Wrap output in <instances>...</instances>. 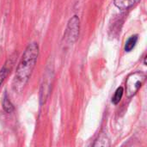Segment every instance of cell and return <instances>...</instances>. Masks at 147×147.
<instances>
[{
    "instance_id": "cell-1",
    "label": "cell",
    "mask_w": 147,
    "mask_h": 147,
    "mask_svg": "<svg viewBox=\"0 0 147 147\" xmlns=\"http://www.w3.org/2000/svg\"><path fill=\"white\" fill-rule=\"evenodd\" d=\"M39 55V46L33 42L28 46L17 66L13 81V89L16 92H21L27 84L32 71L37 62Z\"/></svg>"
},
{
    "instance_id": "cell-7",
    "label": "cell",
    "mask_w": 147,
    "mask_h": 147,
    "mask_svg": "<svg viewBox=\"0 0 147 147\" xmlns=\"http://www.w3.org/2000/svg\"><path fill=\"white\" fill-rule=\"evenodd\" d=\"M138 41V35H133L132 37H130L127 41L126 42V45H125V50L127 52H130L136 45Z\"/></svg>"
},
{
    "instance_id": "cell-2",
    "label": "cell",
    "mask_w": 147,
    "mask_h": 147,
    "mask_svg": "<svg viewBox=\"0 0 147 147\" xmlns=\"http://www.w3.org/2000/svg\"><path fill=\"white\" fill-rule=\"evenodd\" d=\"M146 78V74L140 71H136L134 73H132L127 78L126 82V90L128 97L134 96L139 91V90L145 83Z\"/></svg>"
},
{
    "instance_id": "cell-5",
    "label": "cell",
    "mask_w": 147,
    "mask_h": 147,
    "mask_svg": "<svg viewBox=\"0 0 147 147\" xmlns=\"http://www.w3.org/2000/svg\"><path fill=\"white\" fill-rule=\"evenodd\" d=\"M13 63H14V61L11 59H9L7 60V62L5 63L3 67L1 69V71H0V86L3 84V82L4 81V79L6 78V77L8 76L9 71L11 70Z\"/></svg>"
},
{
    "instance_id": "cell-9",
    "label": "cell",
    "mask_w": 147,
    "mask_h": 147,
    "mask_svg": "<svg viewBox=\"0 0 147 147\" xmlns=\"http://www.w3.org/2000/svg\"><path fill=\"white\" fill-rule=\"evenodd\" d=\"M3 109L7 113H11L14 110V106L10 102V101L9 100V98L7 97V96H4V99H3Z\"/></svg>"
},
{
    "instance_id": "cell-8",
    "label": "cell",
    "mask_w": 147,
    "mask_h": 147,
    "mask_svg": "<svg viewBox=\"0 0 147 147\" xmlns=\"http://www.w3.org/2000/svg\"><path fill=\"white\" fill-rule=\"evenodd\" d=\"M123 93H124L123 88H122V87H119V88L116 90V91H115V95H114V96H113V98H112V102H113L114 104H118V103L121 102V98H122Z\"/></svg>"
},
{
    "instance_id": "cell-4",
    "label": "cell",
    "mask_w": 147,
    "mask_h": 147,
    "mask_svg": "<svg viewBox=\"0 0 147 147\" xmlns=\"http://www.w3.org/2000/svg\"><path fill=\"white\" fill-rule=\"evenodd\" d=\"M140 0H114L115 5L120 9H127Z\"/></svg>"
},
{
    "instance_id": "cell-6",
    "label": "cell",
    "mask_w": 147,
    "mask_h": 147,
    "mask_svg": "<svg viewBox=\"0 0 147 147\" xmlns=\"http://www.w3.org/2000/svg\"><path fill=\"white\" fill-rule=\"evenodd\" d=\"M109 140L106 134H102L98 137V139L96 140V143L94 144V146H109Z\"/></svg>"
},
{
    "instance_id": "cell-3",
    "label": "cell",
    "mask_w": 147,
    "mask_h": 147,
    "mask_svg": "<svg viewBox=\"0 0 147 147\" xmlns=\"http://www.w3.org/2000/svg\"><path fill=\"white\" fill-rule=\"evenodd\" d=\"M79 18L77 16L71 17L68 22L66 32L65 34V38L69 42H75L79 35V26H80Z\"/></svg>"
}]
</instances>
